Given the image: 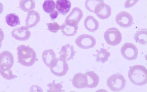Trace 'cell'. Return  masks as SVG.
<instances>
[{
    "mask_svg": "<svg viewBox=\"0 0 147 92\" xmlns=\"http://www.w3.org/2000/svg\"><path fill=\"white\" fill-rule=\"evenodd\" d=\"M19 62L25 67L32 66L36 61V54L33 49L24 45L17 48Z\"/></svg>",
    "mask_w": 147,
    "mask_h": 92,
    "instance_id": "6da1fadb",
    "label": "cell"
},
{
    "mask_svg": "<svg viewBox=\"0 0 147 92\" xmlns=\"http://www.w3.org/2000/svg\"><path fill=\"white\" fill-rule=\"evenodd\" d=\"M128 76L130 81L135 85L147 84V69L144 66L136 65L131 67L129 71Z\"/></svg>",
    "mask_w": 147,
    "mask_h": 92,
    "instance_id": "7a4b0ae2",
    "label": "cell"
},
{
    "mask_svg": "<svg viewBox=\"0 0 147 92\" xmlns=\"http://www.w3.org/2000/svg\"><path fill=\"white\" fill-rule=\"evenodd\" d=\"M126 82V80L122 74H114L108 79L107 85L111 91L119 92L125 88Z\"/></svg>",
    "mask_w": 147,
    "mask_h": 92,
    "instance_id": "3957f363",
    "label": "cell"
},
{
    "mask_svg": "<svg viewBox=\"0 0 147 92\" xmlns=\"http://www.w3.org/2000/svg\"><path fill=\"white\" fill-rule=\"evenodd\" d=\"M104 36L107 43L110 45H117L120 44L122 40V34L116 28L108 29L105 32Z\"/></svg>",
    "mask_w": 147,
    "mask_h": 92,
    "instance_id": "277c9868",
    "label": "cell"
},
{
    "mask_svg": "<svg viewBox=\"0 0 147 92\" xmlns=\"http://www.w3.org/2000/svg\"><path fill=\"white\" fill-rule=\"evenodd\" d=\"M76 45L83 49L93 48L96 44V39L88 34H83L78 37L76 40Z\"/></svg>",
    "mask_w": 147,
    "mask_h": 92,
    "instance_id": "5b68a950",
    "label": "cell"
},
{
    "mask_svg": "<svg viewBox=\"0 0 147 92\" xmlns=\"http://www.w3.org/2000/svg\"><path fill=\"white\" fill-rule=\"evenodd\" d=\"M121 53L124 58L128 60L136 59L138 54V49L132 43L127 42L121 48Z\"/></svg>",
    "mask_w": 147,
    "mask_h": 92,
    "instance_id": "8992f818",
    "label": "cell"
},
{
    "mask_svg": "<svg viewBox=\"0 0 147 92\" xmlns=\"http://www.w3.org/2000/svg\"><path fill=\"white\" fill-rule=\"evenodd\" d=\"M69 66L67 61L64 59L57 58L55 64L50 68L51 73L58 77L65 75L69 70Z\"/></svg>",
    "mask_w": 147,
    "mask_h": 92,
    "instance_id": "52a82bcc",
    "label": "cell"
},
{
    "mask_svg": "<svg viewBox=\"0 0 147 92\" xmlns=\"http://www.w3.org/2000/svg\"><path fill=\"white\" fill-rule=\"evenodd\" d=\"M116 21L121 27L127 28L133 24L134 19L131 14L127 11H122L117 14Z\"/></svg>",
    "mask_w": 147,
    "mask_h": 92,
    "instance_id": "ba28073f",
    "label": "cell"
},
{
    "mask_svg": "<svg viewBox=\"0 0 147 92\" xmlns=\"http://www.w3.org/2000/svg\"><path fill=\"white\" fill-rule=\"evenodd\" d=\"M11 36L16 39L19 41H25L30 38L31 32L26 27L22 26L13 30Z\"/></svg>",
    "mask_w": 147,
    "mask_h": 92,
    "instance_id": "9c48e42d",
    "label": "cell"
},
{
    "mask_svg": "<svg viewBox=\"0 0 147 92\" xmlns=\"http://www.w3.org/2000/svg\"><path fill=\"white\" fill-rule=\"evenodd\" d=\"M83 16L82 10L79 7H75L66 18L65 22L69 24L78 25Z\"/></svg>",
    "mask_w": 147,
    "mask_h": 92,
    "instance_id": "30bf717a",
    "label": "cell"
},
{
    "mask_svg": "<svg viewBox=\"0 0 147 92\" xmlns=\"http://www.w3.org/2000/svg\"><path fill=\"white\" fill-rule=\"evenodd\" d=\"M14 62L13 56L10 52L4 51L0 53V67L11 69Z\"/></svg>",
    "mask_w": 147,
    "mask_h": 92,
    "instance_id": "8fae6325",
    "label": "cell"
},
{
    "mask_svg": "<svg viewBox=\"0 0 147 92\" xmlns=\"http://www.w3.org/2000/svg\"><path fill=\"white\" fill-rule=\"evenodd\" d=\"M42 59L45 65L50 68L55 64L57 58L54 51L53 50L50 49L43 51Z\"/></svg>",
    "mask_w": 147,
    "mask_h": 92,
    "instance_id": "7c38bea8",
    "label": "cell"
},
{
    "mask_svg": "<svg viewBox=\"0 0 147 92\" xmlns=\"http://www.w3.org/2000/svg\"><path fill=\"white\" fill-rule=\"evenodd\" d=\"M94 13L99 18L106 19L108 18L111 15V8L110 6L104 2L98 6Z\"/></svg>",
    "mask_w": 147,
    "mask_h": 92,
    "instance_id": "4fadbf2b",
    "label": "cell"
},
{
    "mask_svg": "<svg viewBox=\"0 0 147 92\" xmlns=\"http://www.w3.org/2000/svg\"><path fill=\"white\" fill-rule=\"evenodd\" d=\"M76 53V52L74 50L73 46L67 44L62 47L59 53V58L64 59L66 61H69L71 59H74Z\"/></svg>",
    "mask_w": 147,
    "mask_h": 92,
    "instance_id": "5bb4252c",
    "label": "cell"
},
{
    "mask_svg": "<svg viewBox=\"0 0 147 92\" xmlns=\"http://www.w3.org/2000/svg\"><path fill=\"white\" fill-rule=\"evenodd\" d=\"M40 21L39 14L34 10L30 11L28 13L26 19V27L28 28L35 27Z\"/></svg>",
    "mask_w": 147,
    "mask_h": 92,
    "instance_id": "9a60e30c",
    "label": "cell"
},
{
    "mask_svg": "<svg viewBox=\"0 0 147 92\" xmlns=\"http://www.w3.org/2000/svg\"><path fill=\"white\" fill-rule=\"evenodd\" d=\"M72 84L77 89L87 87V81L86 74L78 73L75 75L72 80Z\"/></svg>",
    "mask_w": 147,
    "mask_h": 92,
    "instance_id": "2e32d148",
    "label": "cell"
},
{
    "mask_svg": "<svg viewBox=\"0 0 147 92\" xmlns=\"http://www.w3.org/2000/svg\"><path fill=\"white\" fill-rule=\"evenodd\" d=\"M56 8L59 13L63 15H65L69 11L71 7L70 0H56Z\"/></svg>",
    "mask_w": 147,
    "mask_h": 92,
    "instance_id": "e0dca14e",
    "label": "cell"
},
{
    "mask_svg": "<svg viewBox=\"0 0 147 92\" xmlns=\"http://www.w3.org/2000/svg\"><path fill=\"white\" fill-rule=\"evenodd\" d=\"M85 74L87 81L86 88H93L96 87L99 82V76L94 71L86 72Z\"/></svg>",
    "mask_w": 147,
    "mask_h": 92,
    "instance_id": "ac0fdd59",
    "label": "cell"
},
{
    "mask_svg": "<svg viewBox=\"0 0 147 92\" xmlns=\"http://www.w3.org/2000/svg\"><path fill=\"white\" fill-rule=\"evenodd\" d=\"M61 32L64 35L72 36L76 35L77 32L78 26L67 24L65 22L61 26Z\"/></svg>",
    "mask_w": 147,
    "mask_h": 92,
    "instance_id": "d6986e66",
    "label": "cell"
},
{
    "mask_svg": "<svg viewBox=\"0 0 147 92\" xmlns=\"http://www.w3.org/2000/svg\"><path fill=\"white\" fill-rule=\"evenodd\" d=\"M84 24L86 29L91 32L97 31L99 27L98 21L92 16H88L86 17L84 21Z\"/></svg>",
    "mask_w": 147,
    "mask_h": 92,
    "instance_id": "ffe728a7",
    "label": "cell"
},
{
    "mask_svg": "<svg viewBox=\"0 0 147 92\" xmlns=\"http://www.w3.org/2000/svg\"><path fill=\"white\" fill-rule=\"evenodd\" d=\"M108 49L101 48L100 50H96L97 54H93V56L97 57L96 62H100L104 64L108 61L109 57L111 56V53L108 51Z\"/></svg>",
    "mask_w": 147,
    "mask_h": 92,
    "instance_id": "44dd1931",
    "label": "cell"
},
{
    "mask_svg": "<svg viewBox=\"0 0 147 92\" xmlns=\"http://www.w3.org/2000/svg\"><path fill=\"white\" fill-rule=\"evenodd\" d=\"M35 6V2L34 0H20L19 7L25 12H29L34 9Z\"/></svg>",
    "mask_w": 147,
    "mask_h": 92,
    "instance_id": "7402d4cb",
    "label": "cell"
},
{
    "mask_svg": "<svg viewBox=\"0 0 147 92\" xmlns=\"http://www.w3.org/2000/svg\"><path fill=\"white\" fill-rule=\"evenodd\" d=\"M134 39L137 42L140 44L145 45L147 43V30L142 28L137 32L134 36Z\"/></svg>",
    "mask_w": 147,
    "mask_h": 92,
    "instance_id": "603a6c76",
    "label": "cell"
},
{
    "mask_svg": "<svg viewBox=\"0 0 147 92\" xmlns=\"http://www.w3.org/2000/svg\"><path fill=\"white\" fill-rule=\"evenodd\" d=\"M5 21L7 24L11 27H15L16 26L20 24L19 17L14 13L7 14L5 17Z\"/></svg>",
    "mask_w": 147,
    "mask_h": 92,
    "instance_id": "cb8c5ba5",
    "label": "cell"
},
{
    "mask_svg": "<svg viewBox=\"0 0 147 92\" xmlns=\"http://www.w3.org/2000/svg\"><path fill=\"white\" fill-rule=\"evenodd\" d=\"M104 2L103 0H86L85 7L88 11L94 13L98 7Z\"/></svg>",
    "mask_w": 147,
    "mask_h": 92,
    "instance_id": "d4e9b609",
    "label": "cell"
},
{
    "mask_svg": "<svg viewBox=\"0 0 147 92\" xmlns=\"http://www.w3.org/2000/svg\"><path fill=\"white\" fill-rule=\"evenodd\" d=\"M56 4L53 0H45L42 5L43 9L45 12L51 13L55 10Z\"/></svg>",
    "mask_w": 147,
    "mask_h": 92,
    "instance_id": "484cf974",
    "label": "cell"
},
{
    "mask_svg": "<svg viewBox=\"0 0 147 92\" xmlns=\"http://www.w3.org/2000/svg\"><path fill=\"white\" fill-rule=\"evenodd\" d=\"M0 74L3 78L8 80L16 79L17 76L13 75L11 69L3 68L0 67Z\"/></svg>",
    "mask_w": 147,
    "mask_h": 92,
    "instance_id": "4316f807",
    "label": "cell"
},
{
    "mask_svg": "<svg viewBox=\"0 0 147 92\" xmlns=\"http://www.w3.org/2000/svg\"><path fill=\"white\" fill-rule=\"evenodd\" d=\"M55 80H53L52 84L49 83L47 85L48 87L49 88V90L48 91L50 92H61L62 91H65L62 90V89L63 87L62 85V82L60 83L56 84L55 83Z\"/></svg>",
    "mask_w": 147,
    "mask_h": 92,
    "instance_id": "83f0119b",
    "label": "cell"
},
{
    "mask_svg": "<svg viewBox=\"0 0 147 92\" xmlns=\"http://www.w3.org/2000/svg\"><path fill=\"white\" fill-rule=\"evenodd\" d=\"M47 25L48 30L51 32L56 33L61 29V26L56 22L48 23Z\"/></svg>",
    "mask_w": 147,
    "mask_h": 92,
    "instance_id": "f1b7e54d",
    "label": "cell"
},
{
    "mask_svg": "<svg viewBox=\"0 0 147 92\" xmlns=\"http://www.w3.org/2000/svg\"><path fill=\"white\" fill-rule=\"evenodd\" d=\"M140 0H127L125 4L126 8H129L134 6Z\"/></svg>",
    "mask_w": 147,
    "mask_h": 92,
    "instance_id": "f546056e",
    "label": "cell"
},
{
    "mask_svg": "<svg viewBox=\"0 0 147 92\" xmlns=\"http://www.w3.org/2000/svg\"><path fill=\"white\" fill-rule=\"evenodd\" d=\"M58 11L56 10H54L50 13V16L51 19L54 21L55 19L57 18L58 16Z\"/></svg>",
    "mask_w": 147,
    "mask_h": 92,
    "instance_id": "4dcf8cb0",
    "label": "cell"
},
{
    "mask_svg": "<svg viewBox=\"0 0 147 92\" xmlns=\"http://www.w3.org/2000/svg\"><path fill=\"white\" fill-rule=\"evenodd\" d=\"M4 34L3 31L0 28V42H2L4 39Z\"/></svg>",
    "mask_w": 147,
    "mask_h": 92,
    "instance_id": "1f68e13d",
    "label": "cell"
},
{
    "mask_svg": "<svg viewBox=\"0 0 147 92\" xmlns=\"http://www.w3.org/2000/svg\"><path fill=\"white\" fill-rule=\"evenodd\" d=\"M3 10V5L1 2H0V14L2 13Z\"/></svg>",
    "mask_w": 147,
    "mask_h": 92,
    "instance_id": "d6a6232c",
    "label": "cell"
},
{
    "mask_svg": "<svg viewBox=\"0 0 147 92\" xmlns=\"http://www.w3.org/2000/svg\"><path fill=\"white\" fill-rule=\"evenodd\" d=\"M2 45V42H0V48H1Z\"/></svg>",
    "mask_w": 147,
    "mask_h": 92,
    "instance_id": "836d02e7",
    "label": "cell"
}]
</instances>
